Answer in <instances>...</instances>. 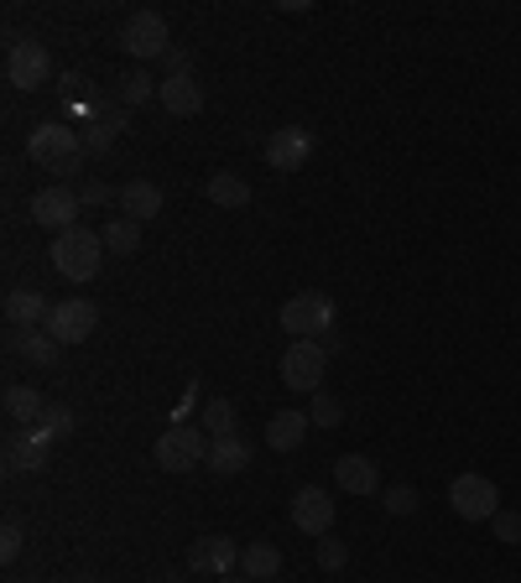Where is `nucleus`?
I'll list each match as a JSON object with an SVG mask.
<instances>
[{
	"mask_svg": "<svg viewBox=\"0 0 521 583\" xmlns=\"http://www.w3.org/2000/svg\"><path fill=\"white\" fill-rule=\"evenodd\" d=\"M27 156H32L37 167H48L58 183H69V177H79L84 172V141H79V131L63 121H42L27 136Z\"/></svg>",
	"mask_w": 521,
	"mask_h": 583,
	"instance_id": "1",
	"label": "nucleus"
},
{
	"mask_svg": "<svg viewBox=\"0 0 521 583\" xmlns=\"http://www.w3.org/2000/svg\"><path fill=\"white\" fill-rule=\"evenodd\" d=\"M52 266H58V276H69V282H94L104 266V235H94L84 224L63 229L52 241Z\"/></svg>",
	"mask_w": 521,
	"mask_h": 583,
	"instance_id": "2",
	"label": "nucleus"
},
{
	"mask_svg": "<svg viewBox=\"0 0 521 583\" xmlns=\"http://www.w3.org/2000/svg\"><path fill=\"white\" fill-rule=\"evenodd\" d=\"M339 308H334L329 292H297L282 303V334H293V339H318V334H329Z\"/></svg>",
	"mask_w": 521,
	"mask_h": 583,
	"instance_id": "3",
	"label": "nucleus"
},
{
	"mask_svg": "<svg viewBox=\"0 0 521 583\" xmlns=\"http://www.w3.org/2000/svg\"><path fill=\"white\" fill-rule=\"evenodd\" d=\"M208 438L204 428H188V422H177L156 438V469H167V474H188L198 463H208Z\"/></svg>",
	"mask_w": 521,
	"mask_h": 583,
	"instance_id": "4",
	"label": "nucleus"
},
{
	"mask_svg": "<svg viewBox=\"0 0 521 583\" xmlns=\"http://www.w3.org/2000/svg\"><path fill=\"white\" fill-rule=\"evenodd\" d=\"M324 370H329V349L318 339H293L282 349V386L287 391H324Z\"/></svg>",
	"mask_w": 521,
	"mask_h": 583,
	"instance_id": "5",
	"label": "nucleus"
},
{
	"mask_svg": "<svg viewBox=\"0 0 521 583\" xmlns=\"http://www.w3.org/2000/svg\"><path fill=\"white\" fill-rule=\"evenodd\" d=\"M449 505H453V515H464V521H490V515L501 511V490H496L490 474H453Z\"/></svg>",
	"mask_w": 521,
	"mask_h": 583,
	"instance_id": "6",
	"label": "nucleus"
},
{
	"mask_svg": "<svg viewBox=\"0 0 521 583\" xmlns=\"http://www.w3.org/2000/svg\"><path fill=\"white\" fill-rule=\"evenodd\" d=\"M48 73H52L48 48H42L37 37H17V42H11V52H6V84L42 89V84H48Z\"/></svg>",
	"mask_w": 521,
	"mask_h": 583,
	"instance_id": "7",
	"label": "nucleus"
},
{
	"mask_svg": "<svg viewBox=\"0 0 521 583\" xmlns=\"http://www.w3.org/2000/svg\"><path fill=\"white\" fill-rule=\"evenodd\" d=\"M121 48L131 52V58H141V63H146V58H167V48H173V42H167V21L156 17V11H131L121 27Z\"/></svg>",
	"mask_w": 521,
	"mask_h": 583,
	"instance_id": "8",
	"label": "nucleus"
},
{
	"mask_svg": "<svg viewBox=\"0 0 521 583\" xmlns=\"http://www.w3.org/2000/svg\"><path fill=\"white\" fill-rule=\"evenodd\" d=\"M94 324H100V308H94L89 297L52 303V313H48V334L63 344V349H69V344H84L89 334H94Z\"/></svg>",
	"mask_w": 521,
	"mask_h": 583,
	"instance_id": "9",
	"label": "nucleus"
},
{
	"mask_svg": "<svg viewBox=\"0 0 521 583\" xmlns=\"http://www.w3.org/2000/svg\"><path fill=\"white\" fill-rule=\"evenodd\" d=\"M79 188H63V183H52V188L32 193V224H42V229H52V235H63V229H73L79 224Z\"/></svg>",
	"mask_w": 521,
	"mask_h": 583,
	"instance_id": "10",
	"label": "nucleus"
},
{
	"mask_svg": "<svg viewBox=\"0 0 521 583\" xmlns=\"http://www.w3.org/2000/svg\"><path fill=\"white\" fill-rule=\"evenodd\" d=\"M266 162L277 172H297L313 162V131L303 125H277L272 136H266Z\"/></svg>",
	"mask_w": 521,
	"mask_h": 583,
	"instance_id": "11",
	"label": "nucleus"
},
{
	"mask_svg": "<svg viewBox=\"0 0 521 583\" xmlns=\"http://www.w3.org/2000/svg\"><path fill=\"white\" fill-rule=\"evenodd\" d=\"M6 469L11 474H37V469H48L52 463V432L48 428H27V432H17L11 443H6Z\"/></svg>",
	"mask_w": 521,
	"mask_h": 583,
	"instance_id": "12",
	"label": "nucleus"
},
{
	"mask_svg": "<svg viewBox=\"0 0 521 583\" xmlns=\"http://www.w3.org/2000/svg\"><path fill=\"white\" fill-rule=\"evenodd\" d=\"M334 484H339L345 495L370 500L381 490V463L365 459V453H339V459H334Z\"/></svg>",
	"mask_w": 521,
	"mask_h": 583,
	"instance_id": "13",
	"label": "nucleus"
},
{
	"mask_svg": "<svg viewBox=\"0 0 521 583\" xmlns=\"http://www.w3.org/2000/svg\"><path fill=\"white\" fill-rule=\"evenodd\" d=\"M293 526L297 532H308V536H329L334 526V500L318 490V484H303L293 495Z\"/></svg>",
	"mask_w": 521,
	"mask_h": 583,
	"instance_id": "14",
	"label": "nucleus"
},
{
	"mask_svg": "<svg viewBox=\"0 0 521 583\" xmlns=\"http://www.w3.org/2000/svg\"><path fill=\"white\" fill-rule=\"evenodd\" d=\"M188 567L193 573H214V579H225L241 567V548L229 542V536H198L188 548Z\"/></svg>",
	"mask_w": 521,
	"mask_h": 583,
	"instance_id": "15",
	"label": "nucleus"
},
{
	"mask_svg": "<svg viewBox=\"0 0 521 583\" xmlns=\"http://www.w3.org/2000/svg\"><path fill=\"white\" fill-rule=\"evenodd\" d=\"M156 100H162L167 115L183 121V115H198V110H204V84H198V73H173V79H162Z\"/></svg>",
	"mask_w": 521,
	"mask_h": 583,
	"instance_id": "16",
	"label": "nucleus"
},
{
	"mask_svg": "<svg viewBox=\"0 0 521 583\" xmlns=\"http://www.w3.org/2000/svg\"><path fill=\"white\" fill-rule=\"evenodd\" d=\"M52 303L37 287H11L6 292V324L11 328H48Z\"/></svg>",
	"mask_w": 521,
	"mask_h": 583,
	"instance_id": "17",
	"label": "nucleus"
},
{
	"mask_svg": "<svg viewBox=\"0 0 521 583\" xmlns=\"http://www.w3.org/2000/svg\"><path fill=\"white\" fill-rule=\"evenodd\" d=\"M11 349H17L27 365H37V370H52V365L63 360V344L52 339L48 328H17V334H11Z\"/></svg>",
	"mask_w": 521,
	"mask_h": 583,
	"instance_id": "18",
	"label": "nucleus"
},
{
	"mask_svg": "<svg viewBox=\"0 0 521 583\" xmlns=\"http://www.w3.org/2000/svg\"><path fill=\"white\" fill-rule=\"evenodd\" d=\"M308 428H313L308 412H293V407H282V412L266 422V448H277V453H293V448H303Z\"/></svg>",
	"mask_w": 521,
	"mask_h": 583,
	"instance_id": "19",
	"label": "nucleus"
},
{
	"mask_svg": "<svg viewBox=\"0 0 521 583\" xmlns=\"http://www.w3.org/2000/svg\"><path fill=\"white\" fill-rule=\"evenodd\" d=\"M121 214L125 219H136V224L156 219V214H162V188L146 183V177H131V183L121 188Z\"/></svg>",
	"mask_w": 521,
	"mask_h": 583,
	"instance_id": "20",
	"label": "nucleus"
},
{
	"mask_svg": "<svg viewBox=\"0 0 521 583\" xmlns=\"http://www.w3.org/2000/svg\"><path fill=\"white\" fill-rule=\"evenodd\" d=\"M6 417H17L21 428H42L48 417V396L32 386H6Z\"/></svg>",
	"mask_w": 521,
	"mask_h": 583,
	"instance_id": "21",
	"label": "nucleus"
},
{
	"mask_svg": "<svg viewBox=\"0 0 521 583\" xmlns=\"http://www.w3.org/2000/svg\"><path fill=\"white\" fill-rule=\"evenodd\" d=\"M125 131V115H89L84 131H79V141H84V156H104L115 141H121Z\"/></svg>",
	"mask_w": 521,
	"mask_h": 583,
	"instance_id": "22",
	"label": "nucleus"
},
{
	"mask_svg": "<svg viewBox=\"0 0 521 583\" xmlns=\"http://www.w3.org/2000/svg\"><path fill=\"white\" fill-rule=\"evenodd\" d=\"M241 573L251 583H266L282 573V552L277 542H251V548H241Z\"/></svg>",
	"mask_w": 521,
	"mask_h": 583,
	"instance_id": "23",
	"label": "nucleus"
},
{
	"mask_svg": "<svg viewBox=\"0 0 521 583\" xmlns=\"http://www.w3.org/2000/svg\"><path fill=\"white\" fill-rule=\"evenodd\" d=\"M204 193H208V204L214 208H245L251 204V183H245L241 172H214Z\"/></svg>",
	"mask_w": 521,
	"mask_h": 583,
	"instance_id": "24",
	"label": "nucleus"
},
{
	"mask_svg": "<svg viewBox=\"0 0 521 583\" xmlns=\"http://www.w3.org/2000/svg\"><path fill=\"white\" fill-rule=\"evenodd\" d=\"M245 463H251V443H245L241 432H235V438H214V443H208V469H214V474H241Z\"/></svg>",
	"mask_w": 521,
	"mask_h": 583,
	"instance_id": "25",
	"label": "nucleus"
},
{
	"mask_svg": "<svg viewBox=\"0 0 521 583\" xmlns=\"http://www.w3.org/2000/svg\"><path fill=\"white\" fill-rule=\"evenodd\" d=\"M104 250H115V256H136L141 250V224L115 214V219L104 224Z\"/></svg>",
	"mask_w": 521,
	"mask_h": 583,
	"instance_id": "26",
	"label": "nucleus"
},
{
	"mask_svg": "<svg viewBox=\"0 0 521 583\" xmlns=\"http://www.w3.org/2000/svg\"><path fill=\"white\" fill-rule=\"evenodd\" d=\"M198 428H204L208 438H235V407H229L225 396H208L204 412H198Z\"/></svg>",
	"mask_w": 521,
	"mask_h": 583,
	"instance_id": "27",
	"label": "nucleus"
},
{
	"mask_svg": "<svg viewBox=\"0 0 521 583\" xmlns=\"http://www.w3.org/2000/svg\"><path fill=\"white\" fill-rule=\"evenodd\" d=\"M156 89H162V79H152L146 69H131V73L121 79V100H125V104H146Z\"/></svg>",
	"mask_w": 521,
	"mask_h": 583,
	"instance_id": "28",
	"label": "nucleus"
},
{
	"mask_svg": "<svg viewBox=\"0 0 521 583\" xmlns=\"http://www.w3.org/2000/svg\"><path fill=\"white\" fill-rule=\"evenodd\" d=\"M42 428H48L52 438H69V432L79 428V412H73V407H63V401H48V417H42Z\"/></svg>",
	"mask_w": 521,
	"mask_h": 583,
	"instance_id": "29",
	"label": "nucleus"
},
{
	"mask_svg": "<svg viewBox=\"0 0 521 583\" xmlns=\"http://www.w3.org/2000/svg\"><path fill=\"white\" fill-rule=\"evenodd\" d=\"M313 422H318V428H339V422H345V407H339V401H334V396H324V391H313Z\"/></svg>",
	"mask_w": 521,
	"mask_h": 583,
	"instance_id": "30",
	"label": "nucleus"
},
{
	"mask_svg": "<svg viewBox=\"0 0 521 583\" xmlns=\"http://www.w3.org/2000/svg\"><path fill=\"white\" fill-rule=\"evenodd\" d=\"M490 532H496V542L517 548V542H521V511H496V515H490Z\"/></svg>",
	"mask_w": 521,
	"mask_h": 583,
	"instance_id": "31",
	"label": "nucleus"
},
{
	"mask_svg": "<svg viewBox=\"0 0 521 583\" xmlns=\"http://www.w3.org/2000/svg\"><path fill=\"white\" fill-rule=\"evenodd\" d=\"M345 563H349V548L334 542V536H324V542H318V567H324V573H339Z\"/></svg>",
	"mask_w": 521,
	"mask_h": 583,
	"instance_id": "32",
	"label": "nucleus"
},
{
	"mask_svg": "<svg viewBox=\"0 0 521 583\" xmlns=\"http://www.w3.org/2000/svg\"><path fill=\"white\" fill-rule=\"evenodd\" d=\"M381 500H386V511H391V515H412L417 511V490H412V484H391Z\"/></svg>",
	"mask_w": 521,
	"mask_h": 583,
	"instance_id": "33",
	"label": "nucleus"
},
{
	"mask_svg": "<svg viewBox=\"0 0 521 583\" xmlns=\"http://www.w3.org/2000/svg\"><path fill=\"white\" fill-rule=\"evenodd\" d=\"M17 552H21V521H6V526H0V558L17 563Z\"/></svg>",
	"mask_w": 521,
	"mask_h": 583,
	"instance_id": "34",
	"label": "nucleus"
},
{
	"mask_svg": "<svg viewBox=\"0 0 521 583\" xmlns=\"http://www.w3.org/2000/svg\"><path fill=\"white\" fill-rule=\"evenodd\" d=\"M162 63H167V79H173V73H193L188 69V52H183V48H167V58H162Z\"/></svg>",
	"mask_w": 521,
	"mask_h": 583,
	"instance_id": "35",
	"label": "nucleus"
},
{
	"mask_svg": "<svg viewBox=\"0 0 521 583\" xmlns=\"http://www.w3.org/2000/svg\"><path fill=\"white\" fill-rule=\"evenodd\" d=\"M104 198H110L104 183H84V188H79V204H104Z\"/></svg>",
	"mask_w": 521,
	"mask_h": 583,
	"instance_id": "36",
	"label": "nucleus"
},
{
	"mask_svg": "<svg viewBox=\"0 0 521 583\" xmlns=\"http://www.w3.org/2000/svg\"><path fill=\"white\" fill-rule=\"evenodd\" d=\"M73 94H84V73H69V79H63V100L73 104Z\"/></svg>",
	"mask_w": 521,
	"mask_h": 583,
	"instance_id": "37",
	"label": "nucleus"
},
{
	"mask_svg": "<svg viewBox=\"0 0 521 583\" xmlns=\"http://www.w3.org/2000/svg\"><path fill=\"white\" fill-rule=\"evenodd\" d=\"M219 583H251V579H245V573H225V579H219Z\"/></svg>",
	"mask_w": 521,
	"mask_h": 583,
	"instance_id": "38",
	"label": "nucleus"
},
{
	"mask_svg": "<svg viewBox=\"0 0 521 583\" xmlns=\"http://www.w3.org/2000/svg\"><path fill=\"white\" fill-rule=\"evenodd\" d=\"M162 583H183V573H162Z\"/></svg>",
	"mask_w": 521,
	"mask_h": 583,
	"instance_id": "39",
	"label": "nucleus"
},
{
	"mask_svg": "<svg viewBox=\"0 0 521 583\" xmlns=\"http://www.w3.org/2000/svg\"><path fill=\"white\" fill-rule=\"evenodd\" d=\"M42 583H58V579H42Z\"/></svg>",
	"mask_w": 521,
	"mask_h": 583,
	"instance_id": "40",
	"label": "nucleus"
}]
</instances>
